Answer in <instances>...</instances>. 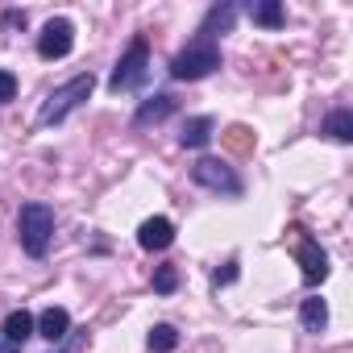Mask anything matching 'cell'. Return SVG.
I'll return each mask as SVG.
<instances>
[{"instance_id": "21", "label": "cell", "mask_w": 353, "mask_h": 353, "mask_svg": "<svg viewBox=\"0 0 353 353\" xmlns=\"http://www.w3.org/2000/svg\"><path fill=\"white\" fill-rule=\"evenodd\" d=\"M233 279H237V262H225V270H216V274H212V287L221 291V287H229Z\"/></svg>"}, {"instance_id": "17", "label": "cell", "mask_w": 353, "mask_h": 353, "mask_svg": "<svg viewBox=\"0 0 353 353\" xmlns=\"http://www.w3.org/2000/svg\"><path fill=\"white\" fill-rule=\"evenodd\" d=\"M174 345H179V332H174L170 324H154V328H150V349H154V353H170Z\"/></svg>"}, {"instance_id": "14", "label": "cell", "mask_w": 353, "mask_h": 353, "mask_svg": "<svg viewBox=\"0 0 353 353\" xmlns=\"http://www.w3.org/2000/svg\"><path fill=\"white\" fill-rule=\"evenodd\" d=\"M233 17H237V5H233V0H225V5H212L208 17H204V26H200V38L212 42V34H216V30H229Z\"/></svg>"}, {"instance_id": "7", "label": "cell", "mask_w": 353, "mask_h": 353, "mask_svg": "<svg viewBox=\"0 0 353 353\" xmlns=\"http://www.w3.org/2000/svg\"><path fill=\"white\" fill-rule=\"evenodd\" d=\"M291 233H299V237H295V258H299V266H303V283H307V287L324 283V279H328V254H324L320 241H312L303 229H291Z\"/></svg>"}, {"instance_id": "19", "label": "cell", "mask_w": 353, "mask_h": 353, "mask_svg": "<svg viewBox=\"0 0 353 353\" xmlns=\"http://www.w3.org/2000/svg\"><path fill=\"white\" fill-rule=\"evenodd\" d=\"M225 145H229V150H250V145H254V137H250V129H245V125H233V129L225 133Z\"/></svg>"}, {"instance_id": "12", "label": "cell", "mask_w": 353, "mask_h": 353, "mask_svg": "<svg viewBox=\"0 0 353 353\" xmlns=\"http://www.w3.org/2000/svg\"><path fill=\"white\" fill-rule=\"evenodd\" d=\"M212 129H216L212 117H192V121L183 125V133H179V145H183V150H200V145L212 141Z\"/></svg>"}, {"instance_id": "15", "label": "cell", "mask_w": 353, "mask_h": 353, "mask_svg": "<svg viewBox=\"0 0 353 353\" xmlns=\"http://www.w3.org/2000/svg\"><path fill=\"white\" fill-rule=\"evenodd\" d=\"M320 133H328L332 141H353V112L349 108H332L320 125Z\"/></svg>"}, {"instance_id": "13", "label": "cell", "mask_w": 353, "mask_h": 353, "mask_svg": "<svg viewBox=\"0 0 353 353\" xmlns=\"http://www.w3.org/2000/svg\"><path fill=\"white\" fill-rule=\"evenodd\" d=\"M299 324H303V332H324V324H328V303H324L320 295H307V299L299 303Z\"/></svg>"}, {"instance_id": "20", "label": "cell", "mask_w": 353, "mask_h": 353, "mask_svg": "<svg viewBox=\"0 0 353 353\" xmlns=\"http://www.w3.org/2000/svg\"><path fill=\"white\" fill-rule=\"evenodd\" d=\"M13 100H17V75L0 71V104H13Z\"/></svg>"}, {"instance_id": "8", "label": "cell", "mask_w": 353, "mask_h": 353, "mask_svg": "<svg viewBox=\"0 0 353 353\" xmlns=\"http://www.w3.org/2000/svg\"><path fill=\"white\" fill-rule=\"evenodd\" d=\"M30 336H34V316H30L26 307L9 312L5 324H0V353H21Z\"/></svg>"}, {"instance_id": "9", "label": "cell", "mask_w": 353, "mask_h": 353, "mask_svg": "<svg viewBox=\"0 0 353 353\" xmlns=\"http://www.w3.org/2000/svg\"><path fill=\"white\" fill-rule=\"evenodd\" d=\"M174 241V225L166 221V216H150V221H141V229H137V245L141 250H166Z\"/></svg>"}, {"instance_id": "18", "label": "cell", "mask_w": 353, "mask_h": 353, "mask_svg": "<svg viewBox=\"0 0 353 353\" xmlns=\"http://www.w3.org/2000/svg\"><path fill=\"white\" fill-rule=\"evenodd\" d=\"M174 287H179V270H174V266H158L154 270V291L158 295H170Z\"/></svg>"}, {"instance_id": "6", "label": "cell", "mask_w": 353, "mask_h": 353, "mask_svg": "<svg viewBox=\"0 0 353 353\" xmlns=\"http://www.w3.org/2000/svg\"><path fill=\"white\" fill-rule=\"evenodd\" d=\"M71 46H75V26H71L67 17H50V21L42 26V34H38V54H42L46 63H54V59H67Z\"/></svg>"}, {"instance_id": "11", "label": "cell", "mask_w": 353, "mask_h": 353, "mask_svg": "<svg viewBox=\"0 0 353 353\" xmlns=\"http://www.w3.org/2000/svg\"><path fill=\"white\" fill-rule=\"evenodd\" d=\"M174 112V96H166V92H158V96H150L137 112H133V125L137 129H145V125H158V121H166Z\"/></svg>"}, {"instance_id": "2", "label": "cell", "mask_w": 353, "mask_h": 353, "mask_svg": "<svg viewBox=\"0 0 353 353\" xmlns=\"http://www.w3.org/2000/svg\"><path fill=\"white\" fill-rule=\"evenodd\" d=\"M92 88H96V75L92 71H83V75H75V79H67L63 88H54L50 96H46V104H42V112H38V125L46 129V125H59L63 117H71L88 96H92Z\"/></svg>"}, {"instance_id": "4", "label": "cell", "mask_w": 353, "mask_h": 353, "mask_svg": "<svg viewBox=\"0 0 353 353\" xmlns=\"http://www.w3.org/2000/svg\"><path fill=\"white\" fill-rule=\"evenodd\" d=\"M145 75H150V42H145V38H133L129 50H125V59L117 63L108 88H112V92H133V88L145 83Z\"/></svg>"}, {"instance_id": "3", "label": "cell", "mask_w": 353, "mask_h": 353, "mask_svg": "<svg viewBox=\"0 0 353 353\" xmlns=\"http://www.w3.org/2000/svg\"><path fill=\"white\" fill-rule=\"evenodd\" d=\"M212 71H221V46L204 42V38H196L188 50H179L170 59V79H179V83H196Z\"/></svg>"}, {"instance_id": "5", "label": "cell", "mask_w": 353, "mask_h": 353, "mask_svg": "<svg viewBox=\"0 0 353 353\" xmlns=\"http://www.w3.org/2000/svg\"><path fill=\"white\" fill-rule=\"evenodd\" d=\"M192 179H196L200 188H208V192H221V196H241V192H245V183L237 179V170L225 166L221 158H200V162L192 166Z\"/></svg>"}, {"instance_id": "10", "label": "cell", "mask_w": 353, "mask_h": 353, "mask_svg": "<svg viewBox=\"0 0 353 353\" xmlns=\"http://www.w3.org/2000/svg\"><path fill=\"white\" fill-rule=\"evenodd\" d=\"M34 332H38V336H46L50 345L67 341V332H71V316H67V307H46V312L34 320Z\"/></svg>"}, {"instance_id": "1", "label": "cell", "mask_w": 353, "mask_h": 353, "mask_svg": "<svg viewBox=\"0 0 353 353\" xmlns=\"http://www.w3.org/2000/svg\"><path fill=\"white\" fill-rule=\"evenodd\" d=\"M17 237H21V250L30 258H46V250L54 241V208L42 204V200L21 204V212H17Z\"/></svg>"}, {"instance_id": "16", "label": "cell", "mask_w": 353, "mask_h": 353, "mask_svg": "<svg viewBox=\"0 0 353 353\" xmlns=\"http://www.w3.org/2000/svg\"><path fill=\"white\" fill-rule=\"evenodd\" d=\"M250 21L254 26H266V30H279L287 21V13H283L279 0H258V5H250Z\"/></svg>"}]
</instances>
